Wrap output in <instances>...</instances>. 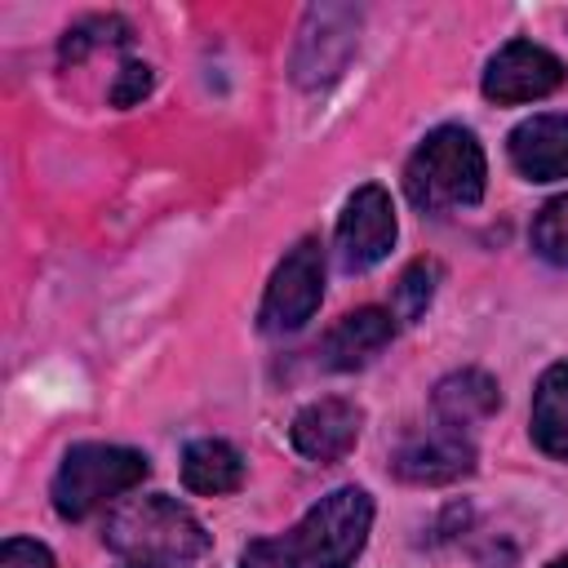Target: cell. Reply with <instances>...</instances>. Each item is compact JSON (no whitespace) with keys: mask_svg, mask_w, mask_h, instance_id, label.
Instances as JSON below:
<instances>
[{"mask_svg":"<svg viewBox=\"0 0 568 568\" xmlns=\"http://www.w3.org/2000/svg\"><path fill=\"white\" fill-rule=\"evenodd\" d=\"M373 528V497L364 488H337L320 497L288 532L248 541L240 568H351Z\"/></svg>","mask_w":568,"mask_h":568,"instance_id":"cell-1","label":"cell"},{"mask_svg":"<svg viewBox=\"0 0 568 568\" xmlns=\"http://www.w3.org/2000/svg\"><path fill=\"white\" fill-rule=\"evenodd\" d=\"M488 160L470 129L439 124L404 164V191L422 213H453L484 195Z\"/></svg>","mask_w":568,"mask_h":568,"instance_id":"cell-2","label":"cell"},{"mask_svg":"<svg viewBox=\"0 0 568 568\" xmlns=\"http://www.w3.org/2000/svg\"><path fill=\"white\" fill-rule=\"evenodd\" d=\"M102 541L124 559H155V564H186L209 550L204 524L178 497H164V493L120 501L106 515Z\"/></svg>","mask_w":568,"mask_h":568,"instance_id":"cell-3","label":"cell"},{"mask_svg":"<svg viewBox=\"0 0 568 568\" xmlns=\"http://www.w3.org/2000/svg\"><path fill=\"white\" fill-rule=\"evenodd\" d=\"M146 457L124 444H75L67 448L58 475H53V510L62 519H84L102 510L106 501L124 497L146 479Z\"/></svg>","mask_w":568,"mask_h":568,"instance_id":"cell-4","label":"cell"},{"mask_svg":"<svg viewBox=\"0 0 568 568\" xmlns=\"http://www.w3.org/2000/svg\"><path fill=\"white\" fill-rule=\"evenodd\" d=\"M320 297H324V253H320V240H297L284 253V262L275 266L266 293H262V306H257L262 333H297L320 311Z\"/></svg>","mask_w":568,"mask_h":568,"instance_id":"cell-5","label":"cell"},{"mask_svg":"<svg viewBox=\"0 0 568 568\" xmlns=\"http://www.w3.org/2000/svg\"><path fill=\"white\" fill-rule=\"evenodd\" d=\"M564 84V62L532 44V40H510L488 58L484 71V98L501 102V106H519V102H537L546 93H555Z\"/></svg>","mask_w":568,"mask_h":568,"instance_id":"cell-6","label":"cell"},{"mask_svg":"<svg viewBox=\"0 0 568 568\" xmlns=\"http://www.w3.org/2000/svg\"><path fill=\"white\" fill-rule=\"evenodd\" d=\"M395 244V209H390V195L368 182L359 186L342 217H337V257L346 271H368L377 266Z\"/></svg>","mask_w":568,"mask_h":568,"instance_id":"cell-7","label":"cell"},{"mask_svg":"<svg viewBox=\"0 0 568 568\" xmlns=\"http://www.w3.org/2000/svg\"><path fill=\"white\" fill-rule=\"evenodd\" d=\"M390 466L408 484H453V479H462V475L475 470V444H470L466 430L435 422V426L408 435L395 448Z\"/></svg>","mask_w":568,"mask_h":568,"instance_id":"cell-8","label":"cell"},{"mask_svg":"<svg viewBox=\"0 0 568 568\" xmlns=\"http://www.w3.org/2000/svg\"><path fill=\"white\" fill-rule=\"evenodd\" d=\"M359 422H364L359 404L328 395V399L306 404L293 417L288 435H293V448L302 457H311V462H342L355 448V439H359Z\"/></svg>","mask_w":568,"mask_h":568,"instance_id":"cell-9","label":"cell"},{"mask_svg":"<svg viewBox=\"0 0 568 568\" xmlns=\"http://www.w3.org/2000/svg\"><path fill=\"white\" fill-rule=\"evenodd\" d=\"M390 337H395V315L382 306H359L324 333L320 355L333 373H351V368H364L373 355H382L390 346Z\"/></svg>","mask_w":568,"mask_h":568,"instance_id":"cell-10","label":"cell"},{"mask_svg":"<svg viewBox=\"0 0 568 568\" xmlns=\"http://www.w3.org/2000/svg\"><path fill=\"white\" fill-rule=\"evenodd\" d=\"M510 164L528 182L568 178V115H532L510 129Z\"/></svg>","mask_w":568,"mask_h":568,"instance_id":"cell-11","label":"cell"},{"mask_svg":"<svg viewBox=\"0 0 568 568\" xmlns=\"http://www.w3.org/2000/svg\"><path fill=\"white\" fill-rule=\"evenodd\" d=\"M501 404V390L497 382L484 373V368H462V373H448L439 386H435V417L444 426H475L484 417H493Z\"/></svg>","mask_w":568,"mask_h":568,"instance_id":"cell-12","label":"cell"},{"mask_svg":"<svg viewBox=\"0 0 568 568\" xmlns=\"http://www.w3.org/2000/svg\"><path fill=\"white\" fill-rule=\"evenodd\" d=\"M528 430H532V444H537L546 457L568 462V359L550 364V368L537 377Z\"/></svg>","mask_w":568,"mask_h":568,"instance_id":"cell-13","label":"cell"},{"mask_svg":"<svg viewBox=\"0 0 568 568\" xmlns=\"http://www.w3.org/2000/svg\"><path fill=\"white\" fill-rule=\"evenodd\" d=\"M182 484L204 497L235 493L244 484V457L226 439H191L182 453Z\"/></svg>","mask_w":568,"mask_h":568,"instance_id":"cell-14","label":"cell"},{"mask_svg":"<svg viewBox=\"0 0 568 568\" xmlns=\"http://www.w3.org/2000/svg\"><path fill=\"white\" fill-rule=\"evenodd\" d=\"M435 284H439V262L430 257H417L404 266V275L395 280V293H390V315L399 324H417L435 297Z\"/></svg>","mask_w":568,"mask_h":568,"instance_id":"cell-15","label":"cell"},{"mask_svg":"<svg viewBox=\"0 0 568 568\" xmlns=\"http://www.w3.org/2000/svg\"><path fill=\"white\" fill-rule=\"evenodd\" d=\"M124 40H129V22H124V18H115V13L80 18V22L62 36V62H80L84 53L106 49V44H124Z\"/></svg>","mask_w":568,"mask_h":568,"instance_id":"cell-16","label":"cell"},{"mask_svg":"<svg viewBox=\"0 0 568 568\" xmlns=\"http://www.w3.org/2000/svg\"><path fill=\"white\" fill-rule=\"evenodd\" d=\"M528 240H532L537 257H546L555 266H568V195H555L537 209Z\"/></svg>","mask_w":568,"mask_h":568,"instance_id":"cell-17","label":"cell"},{"mask_svg":"<svg viewBox=\"0 0 568 568\" xmlns=\"http://www.w3.org/2000/svg\"><path fill=\"white\" fill-rule=\"evenodd\" d=\"M151 84H155V75H151L146 62H124L115 84H111V102L115 106H133V102H142L151 93Z\"/></svg>","mask_w":568,"mask_h":568,"instance_id":"cell-18","label":"cell"},{"mask_svg":"<svg viewBox=\"0 0 568 568\" xmlns=\"http://www.w3.org/2000/svg\"><path fill=\"white\" fill-rule=\"evenodd\" d=\"M0 568H53V555L31 537H9L0 546Z\"/></svg>","mask_w":568,"mask_h":568,"instance_id":"cell-19","label":"cell"},{"mask_svg":"<svg viewBox=\"0 0 568 568\" xmlns=\"http://www.w3.org/2000/svg\"><path fill=\"white\" fill-rule=\"evenodd\" d=\"M124 568H182V564H155V559H129Z\"/></svg>","mask_w":568,"mask_h":568,"instance_id":"cell-20","label":"cell"},{"mask_svg":"<svg viewBox=\"0 0 568 568\" xmlns=\"http://www.w3.org/2000/svg\"><path fill=\"white\" fill-rule=\"evenodd\" d=\"M546 568H568V555H559V559H550Z\"/></svg>","mask_w":568,"mask_h":568,"instance_id":"cell-21","label":"cell"}]
</instances>
